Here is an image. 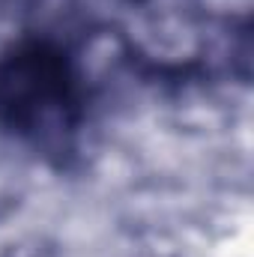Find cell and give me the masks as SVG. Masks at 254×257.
I'll return each mask as SVG.
<instances>
[{"label": "cell", "instance_id": "cell-1", "mask_svg": "<svg viewBox=\"0 0 254 257\" xmlns=\"http://www.w3.org/2000/svg\"><path fill=\"white\" fill-rule=\"evenodd\" d=\"M81 120V81L60 48L24 42L0 57V123L33 144L72 135Z\"/></svg>", "mask_w": 254, "mask_h": 257}]
</instances>
